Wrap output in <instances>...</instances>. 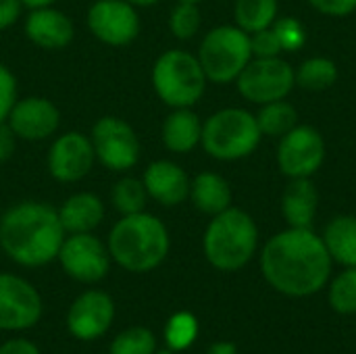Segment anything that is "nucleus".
<instances>
[{
  "label": "nucleus",
  "instance_id": "1",
  "mask_svg": "<svg viewBox=\"0 0 356 354\" xmlns=\"http://www.w3.org/2000/svg\"><path fill=\"white\" fill-rule=\"evenodd\" d=\"M332 257L311 227H288L261 250L267 284L284 296L307 298L321 292L332 275Z\"/></svg>",
  "mask_w": 356,
  "mask_h": 354
},
{
  "label": "nucleus",
  "instance_id": "2",
  "mask_svg": "<svg viewBox=\"0 0 356 354\" xmlns=\"http://www.w3.org/2000/svg\"><path fill=\"white\" fill-rule=\"evenodd\" d=\"M58 211L42 200H23L0 217V248L21 267H44L56 261L65 242Z\"/></svg>",
  "mask_w": 356,
  "mask_h": 354
},
{
  "label": "nucleus",
  "instance_id": "3",
  "mask_svg": "<svg viewBox=\"0 0 356 354\" xmlns=\"http://www.w3.org/2000/svg\"><path fill=\"white\" fill-rule=\"evenodd\" d=\"M113 263L129 273H148L161 267L171 248L167 225L146 211L121 215L106 240Z\"/></svg>",
  "mask_w": 356,
  "mask_h": 354
},
{
  "label": "nucleus",
  "instance_id": "4",
  "mask_svg": "<svg viewBox=\"0 0 356 354\" xmlns=\"http://www.w3.org/2000/svg\"><path fill=\"white\" fill-rule=\"evenodd\" d=\"M259 248V227L254 219L236 207L215 215L204 230L202 250L207 261L225 273L246 267Z\"/></svg>",
  "mask_w": 356,
  "mask_h": 354
},
{
  "label": "nucleus",
  "instance_id": "5",
  "mask_svg": "<svg viewBox=\"0 0 356 354\" xmlns=\"http://www.w3.org/2000/svg\"><path fill=\"white\" fill-rule=\"evenodd\" d=\"M150 81L154 94L171 108H192L207 90V75L196 54L171 48L152 65Z\"/></svg>",
  "mask_w": 356,
  "mask_h": 354
},
{
  "label": "nucleus",
  "instance_id": "6",
  "mask_svg": "<svg viewBox=\"0 0 356 354\" xmlns=\"http://www.w3.org/2000/svg\"><path fill=\"white\" fill-rule=\"evenodd\" d=\"M261 138L257 117L246 108L229 106L202 121L200 144L204 152L217 161H240L259 148Z\"/></svg>",
  "mask_w": 356,
  "mask_h": 354
},
{
  "label": "nucleus",
  "instance_id": "7",
  "mask_svg": "<svg viewBox=\"0 0 356 354\" xmlns=\"http://www.w3.org/2000/svg\"><path fill=\"white\" fill-rule=\"evenodd\" d=\"M196 56L209 81L232 83L252 61L250 33L238 25H219L202 38Z\"/></svg>",
  "mask_w": 356,
  "mask_h": 354
},
{
  "label": "nucleus",
  "instance_id": "8",
  "mask_svg": "<svg viewBox=\"0 0 356 354\" xmlns=\"http://www.w3.org/2000/svg\"><path fill=\"white\" fill-rule=\"evenodd\" d=\"M90 140L96 152V161L108 171L125 173L134 169L140 161V152H142L140 138L131 127V123H127L121 117L115 115L100 117L92 125Z\"/></svg>",
  "mask_w": 356,
  "mask_h": 354
},
{
  "label": "nucleus",
  "instance_id": "9",
  "mask_svg": "<svg viewBox=\"0 0 356 354\" xmlns=\"http://www.w3.org/2000/svg\"><path fill=\"white\" fill-rule=\"evenodd\" d=\"M242 98L254 104H267L288 98L296 86L294 69L282 56L252 58L236 79Z\"/></svg>",
  "mask_w": 356,
  "mask_h": 354
},
{
  "label": "nucleus",
  "instance_id": "10",
  "mask_svg": "<svg viewBox=\"0 0 356 354\" xmlns=\"http://www.w3.org/2000/svg\"><path fill=\"white\" fill-rule=\"evenodd\" d=\"M56 261L71 280L88 286L102 282L108 275L113 263L108 246L98 236H94V232L67 234Z\"/></svg>",
  "mask_w": 356,
  "mask_h": 354
},
{
  "label": "nucleus",
  "instance_id": "11",
  "mask_svg": "<svg viewBox=\"0 0 356 354\" xmlns=\"http://www.w3.org/2000/svg\"><path fill=\"white\" fill-rule=\"evenodd\" d=\"M325 163V140L311 125H296L280 138L277 165L284 175L313 177Z\"/></svg>",
  "mask_w": 356,
  "mask_h": 354
},
{
  "label": "nucleus",
  "instance_id": "12",
  "mask_svg": "<svg viewBox=\"0 0 356 354\" xmlns=\"http://www.w3.org/2000/svg\"><path fill=\"white\" fill-rule=\"evenodd\" d=\"M86 23L90 33L106 46H127L140 35L138 8L125 0H94Z\"/></svg>",
  "mask_w": 356,
  "mask_h": 354
},
{
  "label": "nucleus",
  "instance_id": "13",
  "mask_svg": "<svg viewBox=\"0 0 356 354\" xmlns=\"http://www.w3.org/2000/svg\"><path fill=\"white\" fill-rule=\"evenodd\" d=\"M96 152L90 136L81 131H65L50 144L46 167L52 179L60 184H77L94 169Z\"/></svg>",
  "mask_w": 356,
  "mask_h": 354
},
{
  "label": "nucleus",
  "instance_id": "14",
  "mask_svg": "<svg viewBox=\"0 0 356 354\" xmlns=\"http://www.w3.org/2000/svg\"><path fill=\"white\" fill-rule=\"evenodd\" d=\"M42 317L40 292L15 273H0V330L25 332Z\"/></svg>",
  "mask_w": 356,
  "mask_h": 354
},
{
  "label": "nucleus",
  "instance_id": "15",
  "mask_svg": "<svg viewBox=\"0 0 356 354\" xmlns=\"http://www.w3.org/2000/svg\"><path fill=\"white\" fill-rule=\"evenodd\" d=\"M115 319V300L102 290L79 294L67 311V330L81 342L102 338Z\"/></svg>",
  "mask_w": 356,
  "mask_h": 354
},
{
  "label": "nucleus",
  "instance_id": "16",
  "mask_svg": "<svg viewBox=\"0 0 356 354\" xmlns=\"http://www.w3.org/2000/svg\"><path fill=\"white\" fill-rule=\"evenodd\" d=\"M6 123L19 140L42 142L56 134L60 125V111L46 96H25L17 98Z\"/></svg>",
  "mask_w": 356,
  "mask_h": 354
},
{
  "label": "nucleus",
  "instance_id": "17",
  "mask_svg": "<svg viewBox=\"0 0 356 354\" xmlns=\"http://www.w3.org/2000/svg\"><path fill=\"white\" fill-rule=\"evenodd\" d=\"M23 31L31 44L44 50H60L75 38V25L67 13L52 6L29 8Z\"/></svg>",
  "mask_w": 356,
  "mask_h": 354
},
{
  "label": "nucleus",
  "instance_id": "18",
  "mask_svg": "<svg viewBox=\"0 0 356 354\" xmlns=\"http://www.w3.org/2000/svg\"><path fill=\"white\" fill-rule=\"evenodd\" d=\"M144 188L148 198L159 202L161 207H179L190 198V177L188 173L173 161L159 159L152 161L142 173Z\"/></svg>",
  "mask_w": 356,
  "mask_h": 354
},
{
  "label": "nucleus",
  "instance_id": "19",
  "mask_svg": "<svg viewBox=\"0 0 356 354\" xmlns=\"http://www.w3.org/2000/svg\"><path fill=\"white\" fill-rule=\"evenodd\" d=\"M56 211L67 234L94 232L104 219V202L94 192H75Z\"/></svg>",
  "mask_w": 356,
  "mask_h": 354
},
{
  "label": "nucleus",
  "instance_id": "20",
  "mask_svg": "<svg viewBox=\"0 0 356 354\" xmlns=\"http://www.w3.org/2000/svg\"><path fill=\"white\" fill-rule=\"evenodd\" d=\"M319 207V192L311 177L290 179L282 196V215L290 227H311Z\"/></svg>",
  "mask_w": 356,
  "mask_h": 354
},
{
  "label": "nucleus",
  "instance_id": "21",
  "mask_svg": "<svg viewBox=\"0 0 356 354\" xmlns=\"http://www.w3.org/2000/svg\"><path fill=\"white\" fill-rule=\"evenodd\" d=\"M202 138V121L192 108H173L161 127L163 146L175 154L192 152Z\"/></svg>",
  "mask_w": 356,
  "mask_h": 354
},
{
  "label": "nucleus",
  "instance_id": "22",
  "mask_svg": "<svg viewBox=\"0 0 356 354\" xmlns=\"http://www.w3.org/2000/svg\"><path fill=\"white\" fill-rule=\"evenodd\" d=\"M190 200L200 213L215 217L232 207V188L219 173L202 171L190 182Z\"/></svg>",
  "mask_w": 356,
  "mask_h": 354
},
{
  "label": "nucleus",
  "instance_id": "23",
  "mask_svg": "<svg viewBox=\"0 0 356 354\" xmlns=\"http://www.w3.org/2000/svg\"><path fill=\"white\" fill-rule=\"evenodd\" d=\"M323 244L332 257V261L356 267V217L355 215H338L334 217L323 232Z\"/></svg>",
  "mask_w": 356,
  "mask_h": 354
},
{
  "label": "nucleus",
  "instance_id": "24",
  "mask_svg": "<svg viewBox=\"0 0 356 354\" xmlns=\"http://www.w3.org/2000/svg\"><path fill=\"white\" fill-rule=\"evenodd\" d=\"M277 0H236L234 19L240 29L254 33L267 29L277 19Z\"/></svg>",
  "mask_w": 356,
  "mask_h": 354
},
{
  "label": "nucleus",
  "instance_id": "25",
  "mask_svg": "<svg viewBox=\"0 0 356 354\" xmlns=\"http://www.w3.org/2000/svg\"><path fill=\"white\" fill-rule=\"evenodd\" d=\"M296 86L309 92H323L330 90L338 81V65L325 56H311L294 69Z\"/></svg>",
  "mask_w": 356,
  "mask_h": 354
},
{
  "label": "nucleus",
  "instance_id": "26",
  "mask_svg": "<svg viewBox=\"0 0 356 354\" xmlns=\"http://www.w3.org/2000/svg\"><path fill=\"white\" fill-rule=\"evenodd\" d=\"M254 117H257L261 134L271 136V138H282L298 125V111L286 98L261 104Z\"/></svg>",
  "mask_w": 356,
  "mask_h": 354
},
{
  "label": "nucleus",
  "instance_id": "27",
  "mask_svg": "<svg viewBox=\"0 0 356 354\" xmlns=\"http://www.w3.org/2000/svg\"><path fill=\"white\" fill-rule=\"evenodd\" d=\"M111 202H113L115 211H119L121 215L142 213L148 202V192L144 188L142 177L125 175V177L117 179L111 188Z\"/></svg>",
  "mask_w": 356,
  "mask_h": 354
},
{
  "label": "nucleus",
  "instance_id": "28",
  "mask_svg": "<svg viewBox=\"0 0 356 354\" xmlns=\"http://www.w3.org/2000/svg\"><path fill=\"white\" fill-rule=\"evenodd\" d=\"M198 336V321L190 313H175L165 325V344L173 353H181L194 344Z\"/></svg>",
  "mask_w": 356,
  "mask_h": 354
},
{
  "label": "nucleus",
  "instance_id": "29",
  "mask_svg": "<svg viewBox=\"0 0 356 354\" xmlns=\"http://www.w3.org/2000/svg\"><path fill=\"white\" fill-rule=\"evenodd\" d=\"M156 353V338L148 328L136 325L127 328L111 342L108 354H154Z\"/></svg>",
  "mask_w": 356,
  "mask_h": 354
},
{
  "label": "nucleus",
  "instance_id": "30",
  "mask_svg": "<svg viewBox=\"0 0 356 354\" xmlns=\"http://www.w3.org/2000/svg\"><path fill=\"white\" fill-rule=\"evenodd\" d=\"M330 305L338 315H356V267H346L332 282Z\"/></svg>",
  "mask_w": 356,
  "mask_h": 354
},
{
  "label": "nucleus",
  "instance_id": "31",
  "mask_svg": "<svg viewBox=\"0 0 356 354\" xmlns=\"http://www.w3.org/2000/svg\"><path fill=\"white\" fill-rule=\"evenodd\" d=\"M200 25H202V15L198 4L194 2H177L169 15V29L181 42L192 40L198 33Z\"/></svg>",
  "mask_w": 356,
  "mask_h": 354
},
{
  "label": "nucleus",
  "instance_id": "32",
  "mask_svg": "<svg viewBox=\"0 0 356 354\" xmlns=\"http://www.w3.org/2000/svg\"><path fill=\"white\" fill-rule=\"evenodd\" d=\"M271 27H273V31H275L284 52L300 50L305 46V42H307V31H305L302 23L298 19H294V17L277 19Z\"/></svg>",
  "mask_w": 356,
  "mask_h": 354
},
{
  "label": "nucleus",
  "instance_id": "33",
  "mask_svg": "<svg viewBox=\"0 0 356 354\" xmlns=\"http://www.w3.org/2000/svg\"><path fill=\"white\" fill-rule=\"evenodd\" d=\"M250 48H252V58H271L284 52L273 27L250 33Z\"/></svg>",
  "mask_w": 356,
  "mask_h": 354
},
{
  "label": "nucleus",
  "instance_id": "34",
  "mask_svg": "<svg viewBox=\"0 0 356 354\" xmlns=\"http://www.w3.org/2000/svg\"><path fill=\"white\" fill-rule=\"evenodd\" d=\"M17 98H19L17 77L4 63H0V121H6Z\"/></svg>",
  "mask_w": 356,
  "mask_h": 354
},
{
  "label": "nucleus",
  "instance_id": "35",
  "mask_svg": "<svg viewBox=\"0 0 356 354\" xmlns=\"http://www.w3.org/2000/svg\"><path fill=\"white\" fill-rule=\"evenodd\" d=\"M309 4L330 17H346L356 10V0H309Z\"/></svg>",
  "mask_w": 356,
  "mask_h": 354
},
{
  "label": "nucleus",
  "instance_id": "36",
  "mask_svg": "<svg viewBox=\"0 0 356 354\" xmlns=\"http://www.w3.org/2000/svg\"><path fill=\"white\" fill-rule=\"evenodd\" d=\"M21 0H0V31L13 27L21 17Z\"/></svg>",
  "mask_w": 356,
  "mask_h": 354
},
{
  "label": "nucleus",
  "instance_id": "37",
  "mask_svg": "<svg viewBox=\"0 0 356 354\" xmlns=\"http://www.w3.org/2000/svg\"><path fill=\"white\" fill-rule=\"evenodd\" d=\"M17 142H19V138L8 127V123L6 121H0V163H6L15 154Z\"/></svg>",
  "mask_w": 356,
  "mask_h": 354
},
{
  "label": "nucleus",
  "instance_id": "38",
  "mask_svg": "<svg viewBox=\"0 0 356 354\" xmlns=\"http://www.w3.org/2000/svg\"><path fill=\"white\" fill-rule=\"evenodd\" d=\"M0 354H40L38 346L25 338H13L0 346Z\"/></svg>",
  "mask_w": 356,
  "mask_h": 354
},
{
  "label": "nucleus",
  "instance_id": "39",
  "mask_svg": "<svg viewBox=\"0 0 356 354\" xmlns=\"http://www.w3.org/2000/svg\"><path fill=\"white\" fill-rule=\"evenodd\" d=\"M207 354H238V348L234 342H215Z\"/></svg>",
  "mask_w": 356,
  "mask_h": 354
},
{
  "label": "nucleus",
  "instance_id": "40",
  "mask_svg": "<svg viewBox=\"0 0 356 354\" xmlns=\"http://www.w3.org/2000/svg\"><path fill=\"white\" fill-rule=\"evenodd\" d=\"M56 0H21L25 8H40V6H52Z\"/></svg>",
  "mask_w": 356,
  "mask_h": 354
},
{
  "label": "nucleus",
  "instance_id": "41",
  "mask_svg": "<svg viewBox=\"0 0 356 354\" xmlns=\"http://www.w3.org/2000/svg\"><path fill=\"white\" fill-rule=\"evenodd\" d=\"M125 2H129L136 8H146V6H154L159 0H125Z\"/></svg>",
  "mask_w": 356,
  "mask_h": 354
},
{
  "label": "nucleus",
  "instance_id": "42",
  "mask_svg": "<svg viewBox=\"0 0 356 354\" xmlns=\"http://www.w3.org/2000/svg\"><path fill=\"white\" fill-rule=\"evenodd\" d=\"M154 354H173V351H171V348H165V351H159V348H156V353Z\"/></svg>",
  "mask_w": 356,
  "mask_h": 354
},
{
  "label": "nucleus",
  "instance_id": "43",
  "mask_svg": "<svg viewBox=\"0 0 356 354\" xmlns=\"http://www.w3.org/2000/svg\"><path fill=\"white\" fill-rule=\"evenodd\" d=\"M177 2H194V4H198V2H202V0H177Z\"/></svg>",
  "mask_w": 356,
  "mask_h": 354
}]
</instances>
